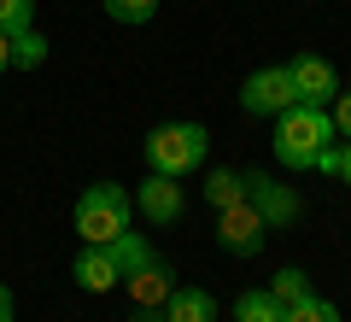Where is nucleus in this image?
Segmentation results:
<instances>
[{
	"instance_id": "obj_11",
	"label": "nucleus",
	"mask_w": 351,
	"mask_h": 322,
	"mask_svg": "<svg viewBox=\"0 0 351 322\" xmlns=\"http://www.w3.org/2000/svg\"><path fill=\"white\" fill-rule=\"evenodd\" d=\"M164 322H217V299L205 293V287H182L176 281V293L164 299Z\"/></svg>"
},
{
	"instance_id": "obj_16",
	"label": "nucleus",
	"mask_w": 351,
	"mask_h": 322,
	"mask_svg": "<svg viewBox=\"0 0 351 322\" xmlns=\"http://www.w3.org/2000/svg\"><path fill=\"white\" fill-rule=\"evenodd\" d=\"M47 65V36L41 30H18L12 36V71H41Z\"/></svg>"
},
{
	"instance_id": "obj_19",
	"label": "nucleus",
	"mask_w": 351,
	"mask_h": 322,
	"mask_svg": "<svg viewBox=\"0 0 351 322\" xmlns=\"http://www.w3.org/2000/svg\"><path fill=\"white\" fill-rule=\"evenodd\" d=\"M36 30V0H0V36Z\"/></svg>"
},
{
	"instance_id": "obj_6",
	"label": "nucleus",
	"mask_w": 351,
	"mask_h": 322,
	"mask_svg": "<svg viewBox=\"0 0 351 322\" xmlns=\"http://www.w3.org/2000/svg\"><path fill=\"white\" fill-rule=\"evenodd\" d=\"M182 211H188V187H182V176H158V170H147V176L135 182V217H147L152 229L182 223Z\"/></svg>"
},
{
	"instance_id": "obj_3",
	"label": "nucleus",
	"mask_w": 351,
	"mask_h": 322,
	"mask_svg": "<svg viewBox=\"0 0 351 322\" xmlns=\"http://www.w3.org/2000/svg\"><path fill=\"white\" fill-rule=\"evenodd\" d=\"M71 223H76V235H82V246H106V240H117L123 229H135V194H129L123 182H94V187H82Z\"/></svg>"
},
{
	"instance_id": "obj_18",
	"label": "nucleus",
	"mask_w": 351,
	"mask_h": 322,
	"mask_svg": "<svg viewBox=\"0 0 351 322\" xmlns=\"http://www.w3.org/2000/svg\"><path fill=\"white\" fill-rule=\"evenodd\" d=\"M281 322H339V305L322 299V293H311V299H299V305H287Z\"/></svg>"
},
{
	"instance_id": "obj_4",
	"label": "nucleus",
	"mask_w": 351,
	"mask_h": 322,
	"mask_svg": "<svg viewBox=\"0 0 351 322\" xmlns=\"http://www.w3.org/2000/svg\"><path fill=\"white\" fill-rule=\"evenodd\" d=\"M240 187H246L252 211L269 223V235H276V229H293V223L304 217V194L287 182V176H276V170H258V164H246V170H240Z\"/></svg>"
},
{
	"instance_id": "obj_13",
	"label": "nucleus",
	"mask_w": 351,
	"mask_h": 322,
	"mask_svg": "<svg viewBox=\"0 0 351 322\" xmlns=\"http://www.w3.org/2000/svg\"><path fill=\"white\" fill-rule=\"evenodd\" d=\"M106 252H112L117 275H135L141 264L152 258V240H147V235H135V229H123V235H117V240H106Z\"/></svg>"
},
{
	"instance_id": "obj_7",
	"label": "nucleus",
	"mask_w": 351,
	"mask_h": 322,
	"mask_svg": "<svg viewBox=\"0 0 351 322\" xmlns=\"http://www.w3.org/2000/svg\"><path fill=\"white\" fill-rule=\"evenodd\" d=\"M293 106V82H287V65H258V71L240 82V112L246 117H276Z\"/></svg>"
},
{
	"instance_id": "obj_5",
	"label": "nucleus",
	"mask_w": 351,
	"mask_h": 322,
	"mask_svg": "<svg viewBox=\"0 0 351 322\" xmlns=\"http://www.w3.org/2000/svg\"><path fill=\"white\" fill-rule=\"evenodd\" d=\"M217 246H223L228 258H258V252L269 246V223L252 211V199H234V205L217 211Z\"/></svg>"
},
{
	"instance_id": "obj_17",
	"label": "nucleus",
	"mask_w": 351,
	"mask_h": 322,
	"mask_svg": "<svg viewBox=\"0 0 351 322\" xmlns=\"http://www.w3.org/2000/svg\"><path fill=\"white\" fill-rule=\"evenodd\" d=\"M112 24H152L158 18V0H100Z\"/></svg>"
},
{
	"instance_id": "obj_2",
	"label": "nucleus",
	"mask_w": 351,
	"mask_h": 322,
	"mask_svg": "<svg viewBox=\"0 0 351 322\" xmlns=\"http://www.w3.org/2000/svg\"><path fill=\"white\" fill-rule=\"evenodd\" d=\"M205 152H211V129H205V124H188V117L158 124L147 141H141V159H147V170H158V176H182V182H188V176L205 164Z\"/></svg>"
},
{
	"instance_id": "obj_22",
	"label": "nucleus",
	"mask_w": 351,
	"mask_h": 322,
	"mask_svg": "<svg viewBox=\"0 0 351 322\" xmlns=\"http://www.w3.org/2000/svg\"><path fill=\"white\" fill-rule=\"evenodd\" d=\"M0 322H18V305H12V287L0 281Z\"/></svg>"
},
{
	"instance_id": "obj_12",
	"label": "nucleus",
	"mask_w": 351,
	"mask_h": 322,
	"mask_svg": "<svg viewBox=\"0 0 351 322\" xmlns=\"http://www.w3.org/2000/svg\"><path fill=\"white\" fill-rule=\"evenodd\" d=\"M199 199H205L211 211H223V205H234V199H246V187H240V170H228V164L205 170V182H199Z\"/></svg>"
},
{
	"instance_id": "obj_25",
	"label": "nucleus",
	"mask_w": 351,
	"mask_h": 322,
	"mask_svg": "<svg viewBox=\"0 0 351 322\" xmlns=\"http://www.w3.org/2000/svg\"><path fill=\"white\" fill-rule=\"evenodd\" d=\"M12 71V36H0V76Z\"/></svg>"
},
{
	"instance_id": "obj_23",
	"label": "nucleus",
	"mask_w": 351,
	"mask_h": 322,
	"mask_svg": "<svg viewBox=\"0 0 351 322\" xmlns=\"http://www.w3.org/2000/svg\"><path fill=\"white\" fill-rule=\"evenodd\" d=\"M129 322H164V310H152V305H135V310H129Z\"/></svg>"
},
{
	"instance_id": "obj_1",
	"label": "nucleus",
	"mask_w": 351,
	"mask_h": 322,
	"mask_svg": "<svg viewBox=\"0 0 351 322\" xmlns=\"http://www.w3.org/2000/svg\"><path fill=\"white\" fill-rule=\"evenodd\" d=\"M269 152H276V164L287 176H299V170H311L316 164V152L328 147V141H339L334 135V117H328V106H299L293 100L287 112H276L269 117Z\"/></svg>"
},
{
	"instance_id": "obj_10",
	"label": "nucleus",
	"mask_w": 351,
	"mask_h": 322,
	"mask_svg": "<svg viewBox=\"0 0 351 322\" xmlns=\"http://www.w3.org/2000/svg\"><path fill=\"white\" fill-rule=\"evenodd\" d=\"M71 281L82 287V293H117L123 275H117V264H112V252H106V246H82L71 258Z\"/></svg>"
},
{
	"instance_id": "obj_9",
	"label": "nucleus",
	"mask_w": 351,
	"mask_h": 322,
	"mask_svg": "<svg viewBox=\"0 0 351 322\" xmlns=\"http://www.w3.org/2000/svg\"><path fill=\"white\" fill-rule=\"evenodd\" d=\"M123 293H129V305H152V310H164V299L176 293V270L152 252L147 264H141L135 275H123Z\"/></svg>"
},
{
	"instance_id": "obj_24",
	"label": "nucleus",
	"mask_w": 351,
	"mask_h": 322,
	"mask_svg": "<svg viewBox=\"0 0 351 322\" xmlns=\"http://www.w3.org/2000/svg\"><path fill=\"white\" fill-rule=\"evenodd\" d=\"M339 182L351 187V141H346V147H339Z\"/></svg>"
},
{
	"instance_id": "obj_20",
	"label": "nucleus",
	"mask_w": 351,
	"mask_h": 322,
	"mask_svg": "<svg viewBox=\"0 0 351 322\" xmlns=\"http://www.w3.org/2000/svg\"><path fill=\"white\" fill-rule=\"evenodd\" d=\"M328 117H334V135H339V141H351V88H339V94H334Z\"/></svg>"
},
{
	"instance_id": "obj_15",
	"label": "nucleus",
	"mask_w": 351,
	"mask_h": 322,
	"mask_svg": "<svg viewBox=\"0 0 351 322\" xmlns=\"http://www.w3.org/2000/svg\"><path fill=\"white\" fill-rule=\"evenodd\" d=\"M269 293H276V305L287 310V305H299V299H311L316 287H311V275H304L299 264H287V270H276V275H269Z\"/></svg>"
},
{
	"instance_id": "obj_8",
	"label": "nucleus",
	"mask_w": 351,
	"mask_h": 322,
	"mask_svg": "<svg viewBox=\"0 0 351 322\" xmlns=\"http://www.w3.org/2000/svg\"><path fill=\"white\" fill-rule=\"evenodd\" d=\"M287 82H293V100L299 106H334V94H339V71L322 53H293Z\"/></svg>"
},
{
	"instance_id": "obj_14",
	"label": "nucleus",
	"mask_w": 351,
	"mask_h": 322,
	"mask_svg": "<svg viewBox=\"0 0 351 322\" xmlns=\"http://www.w3.org/2000/svg\"><path fill=\"white\" fill-rule=\"evenodd\" d=\"M287 310L276 305V293L269 287H246V293L234 299V322H281Z\"/></svg>"
},
{
	"instance_id": "obj_21",
	"label": "nucleus",
	"mask_w": 351,
	"mask_h": 322,
	"mask_svg": "<svg viewBox=\"0 0 351 322\" xmlns=\"http://www.w3.org/2000/svg\"><path fill=\"white\" fill-rule=\"evenodd\" d=\"M316 176H339V141H328L322 152H316V164H311Z\"/></svg>"
}]
</instances>
